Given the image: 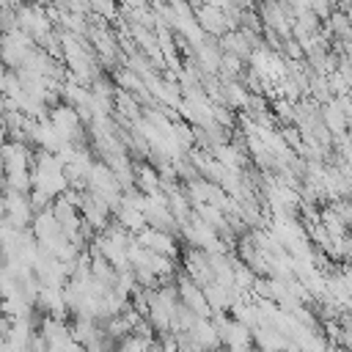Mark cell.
<instances>
[{"label": "cell", "instance_id": "1", "mask_svg": "<svg viewBox=\"0 0 352 352\" xmlns=\"http://www.w3.org/2000/svg\"><path fill=\"white\" fill-rule=\"evenodd\" d=\"M198 25L206 30V33H212V36H217V38H223L226 33H228V25H231V19L220 11V6H212V3H206V6H201L198 8Z\"/></svg>", "mask_w": 352, "mask_h": 352}, {"label": "cell", "instance_id": "2", "mask_svg": "<svg viewBox=\"0 0 352 352\" xmlns=\"http://www.w3.org/2000/svg\"><path fill=\"white\" fill-rule=\"evenodd\" d=\"M91 3V8L102 16V19H113L116 16V3L113 0H88Z\"/></svg>", "mask_w": 352, "mask_h": 352}]
</instances>
